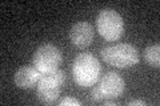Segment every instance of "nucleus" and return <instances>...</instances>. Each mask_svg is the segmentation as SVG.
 Wrapping results in <instances>:
<instances>
[{
    "label": "nucleus",
    "mask_w": 160,
    "mask_h": 106,
    "mask_svg": "<svg viewBox=\"0 0 160 106\" xmlns=\"http://www.w3.org/2000/svg\"><path fill=\"white\" fill-rule=\"evenodd\" d=\"M89 98H91L92 102H103V101H104L103 95H102V93H100V90H99V88H98V85L92 88L91 94H89Z\"/></svg>",
    "instance_id": "nucleus-10"
},
{
    "label": "nucleus",
    "mask_w": 160,
    "mask_h": 106,
    "mask_svg": "<svg viewBox=\"0 0 160 106\" xmlns=\"http://www.w3.org/2000/svg\"><path fill=\"white\" fill-rule=\"evenodd\" d=\"M32 61L33 67H36L42 73H49L59 69L63 62V54L56 45L46 43L35 50Z\"/></svg>",
    "instance_id": "nucleus-5"
},
{
    "label": "nucleus",
    "mask_w": 160,
    "mask_h": 106,
    "mask_svg": "<svg viewBox=\"0 0 160 106\" xmlns=\"http://www.w3.org/2000/svg\"><path fill=\"white\" fill-rule=\"evenodd\" d=\"M98 32L107 41H116L124 33L123 17L112 8H104L96 17Z\"/></svg>",
    "instance_id": "nucleus-4"
},
{
    "label": "nucleus",
    "mask_w": 160,
    "mask_h": 106,
    "mask_svg": "<svg viewBox=\"0 0 160 106\" xmlns=\"http://www.w3.org/2000/svg\"><path fill=\"white\" fill-rule=\"evenodd\" d=\"M104 105H106V106H115V105H116V102H113V101L112 99H104V102H103Z\"/></svg>",
    "instance_id": "nucleus-13"
},
{
    "label": "nucleus",
    "mask_w": 160,
    "mask_h": 106,
    "mask_svg": "<svg viewBox=\"0 0 160 106\" xmlns=\"http://www.w3.org/2000/svg\"><path fill=\"white\" fill-rule=\"evenodd\" d=\"M42 72L36 67H22L16 70L13 76L15 85L20 89H31L35 85H38L40 77H42Z\"/></svg>",
    "instance_id": "nucleus-8"
},
{
    "label": "nucleus",
    "mask_w": 160,
    "mask_h": 106,
    "mask_svg": "<svg viewBox=\"0 0 160 106\" xmlns=\"http://www.w3.org/2000/svg\"><path fill=\"white\" fill-rule=\"evenodd\" d=\"M144 61L151 68L160 67V45L152 44L144 49Z\"/></svg>",
    "instance_id": "nucleus-9"
},
{
    "label": "nucleus",
    "mask_w": 160,
    "mask_h": 106,
    "mask_svg": "<svg viewBox=\"0 0 160 106\" xmlns=\"http://www.w3.org/2000/svg\"><path fill=\"white\" fill-rule=\"evenodd\" d=\"M127 105H129V106H144V105H146V102H144V101L136 99V101H129Z\"/></svg>",
    "instance_id": "nucleus-12"
},
{
    "label": "nucleus",
    "mask_w": 160,
    "mask_h": 106,
    "mask_svg": "<svg viewBox=\"0 0 160 106\" xmlns=\"http://www.w3.org/2000/svg\"><path fill=\"white\" fill-rule=\"evenodd\" d=\"M66 82V73L56 69L49 73H43L38 82L36 98L44 105H52L58 101L62 88Z\"/></svg>",
    "instance_id": "nucleus-3"
},
{
    "label": "nucleus",
    "mask_w": 160,
    "mask_h": 106,
    "mask_svg": "<svg viewBox=\"0 0 160 106\" xmlns=\"http://www.w3.org/2000/svg\"><path fill=\"white\" fill-rule=\"evenodd\" d=\"M60 106H68V105H72V106H79L80 102L78 99H75V98H69V97H66V98H63L62 101L59 102Z\"/></svg>",
    "instance_id": "nucleus-11"
},
{
    "label": "nucleus",
    "mask_w": 160,
    "mask_h": 106,
    "mask_svg": "<svg viewBox=\"0 0 160 106\" xmlns=\"http://www.w3.org/2000/svg\"><path fill=\"white\" fill-rule=\"evenodd\" d=\"M102 72L99 60L91 53H80L73 60L72 76L79 86L91 88L98 82Z\"/></svg>",
    "instance_id": "nucleus-1"
},
{
    "label": "nucleus",
    "mask_w": 160,
    "mask_h": 106,
    "mask_svg": "<svg viewBox=\"0 0 160 106\" xmlns=\"http://www.w3.org/2000/svg\"><path fill=\"white\" fill-rule=\"evenodd\" d=\"M68 36L75 47L84 49L92 44L95 37V31L93 27L88 21H79L71 27Z\"/></svg>",
    "instance_id": "nucleus-7"
},
{
    "label": "nucleus",
    "mask_w": 160,
    "mask_h": 106,
    "mask_svg": "<svg viewBox=\"0 0 160 106\" xmlns=\"http://www.w3.org/2000/svg\"><path fill=\"white\" fill-rule=\"evenodd\" d=\"M98 88L104 99H115L120 97L126 90V82L116 72H107L102 76Z\"/></svg>",
    "instance_id": "nucleus-6"
},
{
    "label": "nucleus",
    "mask_w": 160,
    "mask_h": 106,
    "mask_svg": "<svg viewBox=\"0 0 160 106\" xmlns=\"http://www.w3.org/2000/svg\"><path fill=\"white\" fill-rule=\"evenodd\" d=\"M100 56L106 64L119 69L132 68L139 62V50L131 44L107 45L102 48Z\"/></svg>",
    "instance_id": "nucleus-2"
}]
</instances>
